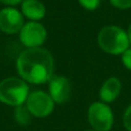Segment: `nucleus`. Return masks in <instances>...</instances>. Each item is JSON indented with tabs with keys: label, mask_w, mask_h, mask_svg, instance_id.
<instances>
[{
	"label": "nucleus",
	"mask_w": 131,
	"mask_h": 131,
	"mask_svg": "<svg viewBox=\"0 0 131 131\" xmlns=\"http://www.w3.org/2000/svg\"><path fill=\"white\" fill-rule=\"evenodd\" d=\"M88 117L94 131H109L113 127V112L105 102H94L89 107Z\"/></svg>",
	"instance_id": "obj_4"
},
{
	"label": "nucleus",
	"mask_w": 131,
	"mask_h": 131,
	"mask_svg": "<svg viewBox=\"0 0 131 131\" xmlns=\"http://www.w3.org/2000/svg\"><path fill=\"white\" fill-rule=\"evenodd\" d=\"M78 1L84 8L89 10H94L100 5V0H78Z\"/></svg>",
	"instance_id": "obj_12"
},
{
	"label": "nucleus",
	"mask_w": 131,
	"mask_h": 131,
	"mask_svg": "<svg viewBox=\"0 0 131 131\" xmlns=\"http://www.w3.org/2000/svg\"><path fill=\"white\" fill-rule=\"evenodd\" d=\"M21 1H24V0H0V2H2V4H5V5H10V6L20 4Z\"/></svg>",
	"instance_id": "obj_16"
},
{
	"label": "nucleus",
	"mask_w": 131,
	"mask_h": 131,
	"mask_svg": "<svg viewBox=\"0 0 131 131\" xmlns=\"http://www.w3.org/2000/svg\"><path fill=\"white\" fill-rule=\"evenodd\" d=\"M122 62L129 70H131V48H128L122 54Z\"/></svg>",
	"instance_id": "obj_15"
},
{
	"label": "nucleus",
	"mask_w": 131,
	"mask_h": 131,
	"mask_svg": "<svg viewBox=\"0 0 131 131\" xmlns=\"http://www.w3.org/2000/svg\"><path fill=\"white\" fill-rule=\"evenodd\" d=\"M27 108L29 109L31 115L37 117H45L52 113L54 108V101L47 93L43 91H35L28 97Z\"/></svg>",
	"instance_id": "obj_5"
},
{
	"label": "nucleus",
	"mask_w": 131,
	"mask_h": 131,
	"mask_svg": "<svg viewBox=\"0 0 131 131\" xmlns=\"http://www.w3.org/2000/svg\"><path fill=\"white\" fill-rule=\"evenodd\" d=\"M22 13L30 20L35 22L45 16V6L38 0H24L22 2Z\"/></svg>",
	"instance_id": "obj_10"
},
{
	"label": "nucleus",
	"mask_w": 131,
	"mask_h": 131,
	"mask_svg": "<svg viewBox=\"0 0 131 131\" xmlns=\"http://www.w3.org/2000/svg\"><path fill=\"white\" fill-rule=\"evenodd\" d=\"M31 114H30L29 109L24 106H18L15 109V118L20 124L22 125H28L31 121Z\"/></svg>",
	"instance_id": "obj_11"
},
{
	"label": "nucleus",
	"mask_w": 131,
	"mask_h": 131,
	"mask_svg": "<svg viewBox=\"0 0 131 131\" xmlns=\"http://www.w3.org/2000/svg\"><path fill=\"white\" fill-rule=\"evenodd\" d=\"M29 97V86L23 79L8 77L0 82V101L9 106H22Z\"/></svg>",
	"instance_id": "obj_3"
},
{
	"label": "nucleus",
	"mask_w": 131,
	"mask_h": 131,
	"mask_svg": "<svg viewBox=\"0 0 131 131\" xmlns=\"http://www.w3.org/2000/svg\"><path fill=\"white\" fill-rule=\"evenodd\" d=\"M16 68L24 81L32 84H43L53 77L54 60L45 48H28L17 58Z\"/></svg>",
	"instance_id": "obj_1"
},
{
	"label": "nucleus",
	"mask_w": 131,
	"mask_h": 131,
	"mask_svg": "<svg viewBox=\"0 0 131 131\" xmlns=\"http://www.w3.org/2000/svg\"><path fill=\"white\" fill-rule=\"evenodd\" d=\"M114 7L118 9H128L131 7V0H109Z\"/></svg>",
	"instance_id": "obj_13"
},
{
	"label": "nucleus",
	"mask_w": 131,
	"mask_h": 131,
	"mask_svg": "<svg viewBox=\"0 0 131 131\" xmlns=\"http://www.w3.org/2000/svg\"><path fill=\"white\" fill-rule=\"evenodd\" d=\"M99 46L109 54H123L128 50L129 38L123 29L116 25H107L100 30L98 35Z\"/></svg>",
	"instance_id": "obj_2"
},
{
	"label": "nucleus",
	"mask_w": 131,
	"mask_h": 131,
	"mask_svg": "<svg viewBox=\"0 0 131 131\" xmlns=\"http://www.w3.org/2000/svg\"><path fill=\"white\" fill-rule=\"evenodd\" d=\"M128 38H129V43L131 44V24L129 27V30H128Z\"/></svg>",
	"instance_id": "obj_17"
},
{
	"label": "nucleus",
	"mask_w": 131,
	"mask_h": 131,
	"mask_svg": "<svg viewBox=\"0 0 131 131\" xmlns=\"http://www.w3.org/2000/svg\"><path fill=\"white\" fill-rule=\"evenodd\" d=\"M123 125L128 131H131V105L123 114Z\"/></svg>",
	"instance_id": "obj_14"
},
{
	"label": "nucleus",
	"mask_w": 131,
	"mask_h": 131,
	"mask_svg": "<svg viewBox=\"0 0 131 131\" xmlns=\"http://www.w3.org/2000/svg\"><path fill=\"white\" fill-rule=\"evenodd\" d=\"M23 16L15 8H4L0 10V30L6 34H16L23 28Z\"/></svg>",
	"instance_id": "obj_7"
},
{
	"label": "nucleus",
	"mask_w": 131,
	"mask_h": 131,
	"mask_svg": "<svg viewBox=\"0 0 131 131\" xmlns=\"http://www.w3.org/2000/svg\"><path fill=\"white\" fill-rule=\"evenodd\" d=\"M70 83L63 76H53L50 79V97L58 104H63L70 97Z\"/></svg>",
	"instance_id": "obj_8"
},
{
	"label": "nucleus",
	"mask_w": 131,
	"mask_h": 131,
	"mask_svg": "<svg viewBox=\"0 0 131 131\" xmlns=\"http://www.w3.org/2000/svg\"><path fill=\"white\" fill-rule=\"evenodd\" d=\"M46 29L37 22H29L23 25L20 31V39L24 46L29 48H36L43 45L46 39Z\"/></svg>",
	"instance_id": "obj_6"
},
{
	"label": "nucleus",
	"mask_w": 131,
	"mask_h": 131,
	"mask_svg": "<svg viewBox=\"0 0 131 131\" xmlns=\"http://www.w3.org/2000/svg\"><path fill=\"white\" fill-rule=\"evenodd\" d=\"M121 92V82L117 77L108 78L100 89V99L104 102H113Z\"/></svg>",
	"instance_id": "obj_9"
}]
</instances>
